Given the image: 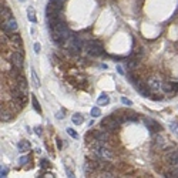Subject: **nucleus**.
<instances>
[{
    "instance_id": "nucleus-1",
    "label": "nucleus",
    "mask_w": 178,
    "mask_h": 178,
    "mask_svg": "<svg viewBox=\"0 0 178 178\" xmlns=\"http://www.w3.org/2000/svg\"><path fill=\"white\" fill-rule=\"evenodd\" d=\"M70 37H71V31L64 21H60V23L51 30V39H53V41L56 44H63L64 41L68 40Z\"/></svg>"
},
{
    "instance_id": "nucleus-2",
    "label": "nucleus",
    "mask_w": 178,
    "mask_h": 178,
    "mask_svg": "<svg viewBox=\"0 0 178 178\" xmlns=\"http://www.w3.org/2000/svg\"><path fill=\"white\" fill-rule=\"evenodd\" d=\"M91 148H93V152H94L98 158H101V160H111V158H113L111 150L105 147L103 143L96 141L94 144H91Z\"/></svg>"
},
{
    "instance_id": "nucleus-3",
    "label": "nucleus",
    "mask_w": 178,
    "mask_h": 178,
    "mask_svg": "<svg viewBox=\"0 0 178 178\" xmlns=\"http://www.w3.org/2000/svg\"><path fill=\"white\" fill-rule=\"evenodd\" d=\"M118 125H120V123H118L113 115L105 117V118L101 120V128H104L105 131H115L118 128Z\"/></svg>"
},
{
    "instance_id": "nucleus-4",
    "label": "nucleus",
    "mask_w": 178,
    "mask_h": 178,
    "mask_svg": "<svg viewBox=\"0 0 178 178\" xmlns=\"http://www.w3.org/2000/svg\"><path fill=\"white\" fill-rule=\"evenodd\" d=\"M86 49H87L88 54L94 56V57L101 56V54L104 53V49H103V46H101L98 41H88V43L86 44Z\"/></svg>"
},
{
    "instance_id": "nucleus-5",
    "label": "nucleus",
    "mask_w": 178,
    "mask_h": 178,
    "mask_svg": "<svg viewBox=\"0 0 178 178\" xmlns=\"http://www.w3.org/2000/svg\"><path fill=\"white\" fill-rule=\"evenodd\" d=\"M10 61L14 67L21 68L23 67V61H24L23 53H21V51H13V53H12V57H10Z\"/></svg>"
},
{
    "instance_id": "nucleus-6",
    "label": "nucleus",
    "mask_w": 178,
    "mask_h": 178,
    "mask_svg": "<svg viewBox=\"0 0 178 178\" xmlns=\"http://www.w3.org/2000/svg\"><path fill=\"white\" fill-rule=\"evenodd\" d=\"M16 87L19 88V91H20L21 94L27 96V81H26V78H24L23 76L16 77Z\"/></svg>"
},
{
    "instance_id": "nucleus-7",
    "label": "nucleus",
    "mask_w": 178,
    "mask_h": 178,
    "mask_svg": "<svg viewBox=\"0 0 178 178\" xmlns=\"http://www.w3.org/2000/svg\"><path fill=\"white\" fill-rule=\"evenodd\" d=\"M2 27H3V30L6 31V33H14V31L17 30V21L12 17V19H9Z\"/></svg>"
},
{
    "instance_id": "nucleus-8",
    "label": "nucleus",
    "mask_w": 178,
    "mask_h": 178,
    "mask_svg": "<svg viewBox=\"0 0 178 178\" xmlns=\"http://www.w3.org/2000/svg\"><path fill=\"white\" fill-rule=\"evenodd\" d=\"M144 123H145V125H147V128L150 131H154V133H158V131H161V125L158 124L155 120H150V118H145L144 120Z\"/></svg>"
},
{
    "instance_id": "nucleus-9",
    "label": "nucleus",
    "mask_w": 178,
    "mask_h": 178,
    "mask_svg": "<svg viewBox=\"0 0 178 178\" xmlns=\"http://www.w3.org/2000/svg\"><path fill=\"white\" fill-rule=\"evenodd\" d=\"M83 49V41H81V39H78V37H73L70 41V50H73L74 53H78V51Z\"/></svg>"
},
{
    "instance_id": "nucleus-10",
    "label": "nucleus",
    "mask_w": 178,
    "mask_h": 178,
    "mask_svg": "<svg viewBox=\"0 0 178 178\" xmlns=\"http://www.w3.org/2000/svg\"><path fill=\"white\" fill-rule=\"evenodd\" d=\"M148 88L151 91H160L162 90V81H160L158 78H151L148 81Z\"/></svg>"
},
{
    "instance_id": "nucleus-11",
    "label": "nucleus",
    "mask_w": 178,
    "mask_h": 178,
    "mask_svg": "<svg viewBox=\"0 0 178 178\" xmlns=\"http://www.w3.org/2000/svg\"><path fill=\"white\" fill-rule=\"evenodd\" d=\"M167 162L172 167H178V152L177 151H170L167 152Z\"/></svg>"
},
{
    "instance_id": "nucleus-12",
    "label": "nucleus",
    "mask_w": 178,
    "mask_h": 178,
    "mask_svg": "<svg viewBox=\"0 0 178 178\" xmlns=\"http://www.w3.org/2000/svg\"><path fill=\"white\" fill-rule=\"evenodd\" d=\"M94 137H96V141L98 143H103V144H105V143L108 141V134L107 131H98V133H94Z\"/></svg>"
},
{
    "instance_id": "nucleus-13",
    "label": "nucleus",
    "mask_w": 178,
    "mask_h": 178,
    "mask_svg": "<svg viewBox=\"0 0 178 178\" xmlns=\"http://www.w3.org/2000/svg\"><path fill=\"white\" fill-rule=\"evenodd\" d=\"M30 143L27 141V140H23V141H19V144H17V150H19V152H27L29 150H30Z\"/></svg>"
},
{
    "instance_id": "nucleus-14",
    "label": "nucleus",
    "mask_w": 178,
    "mask_h": 178,
    "mask_svg": "<svg viewBox=\"0 0 178 178\" xmlns=\"http://www.w3.org/2000/svg\"><path fill=\"white\" fill-rule=\"evenodd\" d=\"M0 117H2V121H9V120H12L13 114L7 110L6 105H2V113H0Z\"/></svg>"
},
{
    "instance_id": "nucleus-15",
    "label": "nucleus",
    "mask_w": 178,
    "mask_h": 178,
    "mask_svg": "<svg viewBox=\"0 0 178 178\" xmlns=\"http://www.w3.org/2000/svg\"><path fill=\"white\" fill-rule=\"evenodd\" d=\"M71 121H73L76 125H81L84 121V115L81 113H74L73 117H71Z\"/></svg>"
},
{
    "instance_id": "nucleus-16",
    "label": "nucleus",
    "mask_w": 178,
    "mask_h": 178,
    "mask_svg": "<svg viewBox=\"0 0 178 178\" xmlns=\"http://www.w3.org/2000/svg\"><path fill=\"white\" fill-rule=\"evenodd\" d=\"M110 103V97H108V94H105V93H103V94H100V97L97 98V104L98 105H105Z\"/></svg>"
},
{
    "instance_id": "nucleus-17",
    "label": "nucleus",
    "mask_w": 178,
    "mask_h": 178,
    "mask_svg": "<svg viewBox=\"0 0 178 178\" xmlns=\"http://www.w3.org/2000/svg\"><path fill=\"white\" fill-rule=\"evenodd\" d=\"M27 19H29L31 23H36L37 21V17H36V13H34L33 7H29V9H27Z\"/></svg>"
},
{
    "instance_id": "nucleus-18",
    "label": "nucleus",
    "mask_w": 178,
    "mask_h": 178,
    "mask_svg": "<svg viewBox=\"0 0 178 178\" xmlns=\"http://www.w3.org/2000/svg\"><path fill=\"white\" fill-rule=\"evenodd\" d=\"M164 145H165V138L161 137V135H157V137H155V141H154V147L162 148Z\"/></svg>"
},
{
    "instance_id": "nucleus-19",
    "label": "nucleus",
    "mask_w": 178,
    "mask_h": 178,
    "mask_svg": "<svg viewBox=\"0 0 178 178\" xmlns=\"http://www.w3.org/2000/svg\"><path fill=\"white\" fill-rule=\"evenodd\" d=\"M162 91L165 93H172L174 90V83H162Z\"/></svg>"
},
{
    "instance_id": "nucleus-20",
    "label": "nucleus",
    "mask_w": 178,
    "mask_h": 178,
    "mask_svg": "<svg viewBox=\"0 0 178 178\" xmlns=\"http://www.w3.org/2000/svg\"><path fill=\"white\" fill-rule=\"evenodd\" d=\"M31 78H33V83L36 87H40V78L37 77L36 71H34V68H31Z\"/></svg>"
},
{
    "instance_id": "nucleus-21",
    "label": "nucleus",
    "mask_w": 178,
    "mask_h": 178,
    "mask_svg": "<svg viewBox=\"0 0 178 178\" xmlns=\"http://www.w3.org/2000/svg\"><path fill=\"white\" fill-rule=\"evenodd\" d=\"M31 103H33V107H34V110L37 111V113H41V107H40V103L37 101V98L34 97H31Z\"/></svg>"
},
{
    "instance_id": "nucleus-22",
    "label": "nucleus",
    "mask_w": 178,
    "mask_h": 178,
    "mask_svg": "<svg viewBox=\"0 0 178 178\" xmlns=\"http://www.w3.org/2000/svg\"><path fill=\"white\" fill-rule=\"evenodd\" d=\"M90 114H91V117H100V115H101V110L98 107H93V108H91V111H90Z\"/></svg>"
},
{
    "instance_id": "nucleus-23",
    "label": "nucleus",
    "mask_w": 178,
    "mask_h": 178,
    "mask_svg": "<svg viewBox=\"0 0 178 178\" xmlns=\"http://www.w3.org/2000/svg\"><path fill=\"white\" fill-rule=\"evenodd\" d=\"M165 177L178 178V167H174V170H172V171H170V172H167V175H165Z\"/></svg>"
},
{
    "instance_id": "nucleus-24",
    "label": "nucleus",
    "mask_w": 178,
    "mask_h": 178,
    "mask_svg": "<svg viewBox=\"0 0 178 178\" xmlns=\"http://www.w3.org/2000/svg\"><path fill=\"white\" fill-rule=\"evenodd\" d=\"M170 128H171L172 133H175V134L178 135V123H177V121H174V123H170Z\"/></svg>"
},
{
    "instance_id": "nucleus-25",
    "label": "nucleus",
    "mask_w": 178,
    "mask_h": 178,
    "mask_svg": "<svg viewBox=\"0 0 178 178\" xmlns=\"http://www.w3.org/2000/svg\"><path fill=\"white\" fill-rule=\"evenodd\" d=\"M67 134L70 135V137H73V138H78V134H77V133H76V131H74L71 127L67 128Z\"/></svg>"
},
{
    "instance_id": "nucleus-26",
    "label": "nucleus",
    "mask_w": 178,
    "mask_h": 178,
    "mask_svg": "<svg viewBox=\"0 0 178 178\" xmlns=\"http://www.w3.org/2000/svg\"><path fill=\"white\" fill-rule=\"evenodd\" d=\"M121 103H123L124 105H128V107H131V105H133V101L128 100V98H125V97L121 98Z\"/></svg>"
},
{
    "instance_id": "nucleus-27",
    "label": "nucleus",
    "mask_w": 178,
    "mask_h": 178,
    "mask_svg": "<svg viewBox=\"0 0 178 178\" xmlns=\"http://www.w3.org/2000/svg\"><path fill=\"white\" fill-rule=\"evenodd\" d=\"M7 172H9V170H7L6 167H2V170H0V177H7Z\"/></svg>"
},
{
    "instance_id": "nucleus-28",
    "label": "nucleus",
    "mask_w": 178,
    "mask_h": 178,
    "mask_svg": "<svg viewBox=\"0 0 178 178\" xmlns=\"http://www.w3.org/2000/svg\"><path fill=\"white\" fill-rule=\"evenodd\" d=\"M137 66H138V61H135V60L128 61V68H135Z\"/></svg>"
},
{
    "instance_id": "nucleus-29",
    "label": "nucleus",
    "mask_w": 178,
    "mask_h": 178,
    "mask_svg": "<svg viewBox=\"0 0 178 178\" xmlns=\"http://www.w3.org/2000/svg\"><path fill=\"white\" fill-rule=\"evenodd\" d=\"M34 53H36V54H39V53H40V51H41V46H40V43H34Z\"/></svg>"
},
{
    "instance_id": "nucleus-30",
    "label": "nucleus",
    "mask_w": 178,
    "mask_h": 178,
    "mask_svg": "<svg viewBox=\"0 0 178 178\" xmlns=\"http://www.w3.org/2000/svg\"><path fill=\"white\" fill-rule=\"evenodd\" d=\"M43 128H41V125H37V127H34V133H36L37 135H41V133H43Z\"/></svg>"
},
{
    "instance_id": "nucleus-31",
    "label": "nucleus",
    "mask_w": 178,
    "mask_h": 178,
    "mask_svg": "<svg viewBox=\"0 0 178 178\" xmlns=\"http://www.w3.org/2000/svg\"><path fill=\"white\" fill-rule=\"evenodd\" d=\"M49 165H50V162H49L47 160H41V167H43V168L49 167Z\"/></svg>"
},
{
    "instance_id": "nucleus-32",
    "label": "nucleus",
    "mask_w": 178,
    "mask_h": 178,
    "mask_svg": "<svg viewBox=\"0 0 178 178\" xmlns=\"http://www.w3.org/2000/svg\"><path fill=\"white\" fill-rule=\"evenodd\" d=\"M117 73L118 74H121V76H124V70H123V67H121V66H117Z\"/></svg>"
},
{
    "instance_id": "nucleus-33",
    "label": "nucleus",
    "mask_w": 178,
    "mask_h": 178,
    "mask_svg": "<svg viewBox=\"0 0 178 178\" xmlns=\"http://www.w3.org/2000/svg\"><path fill=\"white\" fill-rule=\"evenodd\" d=\"M13 41H16L17 44H19V46H20L21 44V40H20V36H16V37H13Z\"/></svg>"
},
{
    "instance_id": "nucleus-34",
    "label": "nucleus",
    "mask_w": 178,
    "mask_h": 178,
    "mask_svg": "<svg viewBox=\"0 0 178 178\" xmlns=\"http://www.w3.org/2000/svg\"><path fill=\"white\" fill-rule=\"evenodd\" d=\"M27 161H29V158H27V157H21V158H20V164H21V165H24Z\"/></svg>"
},
{
    "instance_id": "nucleus-35",
    "label": "nucleus",
    "mask_w": 178,
    "mask_h": 178,
    "mask_svg": "<svg viewBox=\"0 0 178 178\" xmlns=\"http://www.w3.org/2000/svg\"><path fill=\"white\" fill-rule=\"evenodd\" d=\"M66 171H67V177H71V178L74 177V172H73V171H70V170H68L67 167H66Z\"/></svg>"
},
{
    "instance_id": "nucleus-36",
    "label": "nucleus",
    "mask_w": 178,
    "mask_h": 178,
    "mask_svg": "<svg viewBox=\"0 0 178 178\" xmlns=\"http://www.w3.org/2000/svg\"><path fill=\"white\" fill-rule=\"evenodd\" d=\"M63 115H64V113H57V114H56V118L61 120V118H63Z\"/></svg>"
},
{
    "instance_id": "nucleus-37",
    "label": "nucleus",
    "mask_w": 178,
    "mask_h": 178,
    "mask_svg": "<svg viewBox=\"0 0 178 178\" xmlns=\"http://www.w3.org/2000/svg\"><path fill=\"white\" fill-rule=\"evenodd\" d=\"M56 141H57V147H59V148H61V147H63V144H61V140H60V138H57Z\"/></svg>"
},
{
    "instance_id": "nucleus-38",
    "label": "nucleus",
    "mask_w": 178,
    "mask_h": 178,
    "mask_svg": "<svg viewBox=\"0 0 178 178\" xmlns=\"http://www.w3.org/2000/svg\"><path fill=\"white\" fill-rule=\"evenodd\" d=\"M19 2H21V3H24V2H26V0H19Z\"/></svg>"
}]
</instances>
